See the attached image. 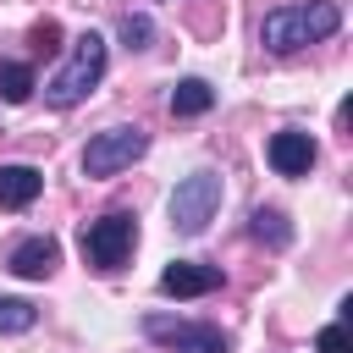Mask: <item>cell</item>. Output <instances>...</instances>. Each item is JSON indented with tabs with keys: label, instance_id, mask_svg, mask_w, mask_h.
Returning a JSON list of instances; mask_svg holds the SVG:
<instances>
[{
	"label": "cell",
	"instance_id": "1",
	"mask_svg": "<svg viewBox=\"0 0 353 353\" xmlns=\"http://www.w3.org/2000/svg\"><path fill=\"white\" fill-rule=\"evenodd\" d=\"M336 28H342V11H336L331 0L276 6V11H265V22H259V44H265L270 55H292V50H303V44L331 39Z\"/></svg>",
	"mask_w": 353,
	"mask_h": 353
},
{
	"label": "cell",
	"instance_id": "2",
	"mask_svg": "<svg viewBox=\"0 0 353 353\" xmlns=\"http://www.w3.org/2000/svg\"><path fill=\"white\" fill-rule=\"evenodd\" d=\"M105 66H110V44L88 28V33H77L72 39V55H66V66L44 83V99L55 105V110H72L77 99H88L94 88H99V77H105Z\"/></svg>",
	"mask_w": 353,
	"mask_h": 353
},
{
	"label": "cell",
	"instance_id": "3",
	"mask_svg": "<svg viewBox=\"0 0 353 353\" xmlns=\"http://www.w3.org/2000/svg\"><path fill=\"white\" fill-rule=\"evenodd\" d=\"M132 243H138V215L132 210H110V215H99V221L83 226V259L94 270H121L127 254H132Z\"/></svg>",
	"mask_w": 353,
	"mask_h": 353
},
{
	"label": "cell",
	"instance_id": "4",
	"mask_svg": "<svg viewBox=\"0 0 353 353\" xmlns=\"http://www.w3.org/2000/svg\"><path fill=\"white\" fill-rule=\"evenodd\" d=\"M215 210H221V176L215 171H193V176L176 182V193H171V226L182 237H199L215 221Z\"/></svg>",
	"mask_w": 353,
	"mask_h": 353
},
{
	"label": "cell",
	"instance_id": "5",
	"mask_svg": "<svg viewBox=\"0 0 353 353\" xmlns=\"http://www.w3.org/2000/svg\"><path fill=\"white\" fill-rule=\"evenodd\" d=\"M143 149H149V132L143 127H105L83 149V176H116L132 160H143Z\"/></svg>",
	"mask_w": 353,
	"mask_h": 353
},
{
	"label": "cell",
	"instance_id": "6",
	"mask_svg": "<svg viewBox=\"0 0 353 353\" xmlns=\"http://www.w3.org/2000/svg\"><path fill=\"white\" fill-rule=\"evenodd\" d=\"M143 336L171 347V353H232V342L215 331V325H199V320H171V314H143Z\"/></svg>",
	"mask_w": 353,
	"mask_h": 353
},
{
	"label": "cell",
	"instance_id": "7",
	"mask_svg": "<svg viewBox=\"0 0 353 353\" xmlns=\"http://www.w3.org/2000/svg\"><path fill=\"white\" fill-rule=\"evenodd\" d=\"M314 138L309 132H298V127H287V132H276L270 143H265V160H270V171L276 176H309V165H314Z\"/></svg>",
	"mask_w": 353,
	"mask_h": 353
},
{
	"label": "cell",
	"instance_id": "8",
	"mask_svg": "<svg viewBox=\"0 0 353 353\" xmlns=\"http://www.w3.org/2000/svg\"><path fill=\"white\" fill-rule=\"evenodd\" d=\"M215 287H221V270H215V265L171 259V265L160 270V292H171V298H204V292H215Z\"/></svg>",
	"mask_w": 353,
	"mask_h": 353
},
{
	"label": "cell",
	"instance_id": "9",
	"mask_svg": "<svg viewBox=\"0 0 353 353\" xmlns=\"http://www.w3.org/2000/svg\"><path fill=\"white\" fill-rule=\"evenodd\" d=\"M6 265H11V276H22V281H44V276L61 265V243H55V237H22Z\"/></svg>",
	"mask_w": 353,
	"mask_h": 353
},
{
	"label": "cell",
	"instance_id": "10",
	"mask_svg": "<svg viewBox=\"0 0 353 353\" xmlns=\"http://www.w3.org/2000/svg\"><path fill=\"white\" fill-rule=\"evenodd\" d=\"M44 188V171L33 165H0V210H28Z\"/></svg>",
	"mask_w": 353,
	"mask_h": 353
},
{
	"label": "cell",
	"instance_id": "11",
	"mask_svg": "<svg viewBox=\"0 0 353 353\" xmlns=\"http://www.w3.org/2000/svg\"><path fill=\"white\" fill-rule=\"evenodd\" d=\"M215 105V88L204 83V77H182L176 88H171V116H204Z\"/></svg>",
	"mask_w": 353,
	"mask_h": 353
},
{
	"label": "cell",
	"instance_id": "12",
	"mask_svg": "<svg viewBox=\"0 0 353 353\" xmlns=\"http://www.w3.org/2000/svg\"><path fill=\"white\" fill-rule=\"evenodd\" d=\"M0 99H6V105H28V99H33V66L0 61Z\"/></svg>",
	"mask_w": 353,
	"mask_h": 353
},
{
	"label": "cell",
	"instance_id": "13",
	"mask_svg": "<svg viewBox=\"0 0 353 353\" xmlns=\"http://www.w3.org/2000/svg\"><path fill=\"white\" fill-rule=\"evenodd\" d=\"M248 232H254L259 243H270V248H287V243H292V226H287V215H281V210H254Z\"/></svg>",
	"mask_w": 353,
	"mask_h": 353
},
{
	"label": "cell",
	"instance_id": "14",
	"mask_svg": "<svg viewBox=\"0 0 353 353\" xmlns=\"http://www.w3.org/2000/svg\"><path fill=\"white\" fill-rule=\"evenodd\" d=\"M39 325V309L28 298H0V336H22Z\"/></svg>",
	"mask_w": 353,
	"mask_h": 353
},
{
	"label": "cell",
	"instance_id": "15",
	"mask_svg": "<svg viewBox=\"0 0 353 353\" xmlns=\"http://www.w3.org/2000/svg\"><path fill=\"white\" fill-rule=\"evenodd\" d=\"M116 33H121V44H127V50H149V39H154V22H149V17H132V11H127Z\"/></svg>",
	"mask_w": 353,
	"mask_h": 353
},
{
	"label": "cell",
	"instance_id": "16",
	"mask_svg": "<svg viewBox=\"0 0 353 353\" xmlns=\"http://www.w3.org/2000/svg\"><path fill=\"white\" fill-rule=\"evenodd\" d=\"M314 347H320V353H353V336H347V320H336V325H325V331L314 336Z\"/></svg>",
	"mask_w": 353,
	"mask_h": 353
},
{
	"label": "cell",
	"instance_id": "17",
	"mask_svg": "<svg viewBox=\"0 0 353 353\" xmlns=\"http://www.w3.org/2000/svg\"><path fill=\"white\" fill-rule=\"evenodd\" d=\"M33 44H39L44 55H50V50L61 44V22H55V17H44V22H33Z\"/></svg>",
	"mask_w": 353,
	"mask_h": 353
}]
</instances>
